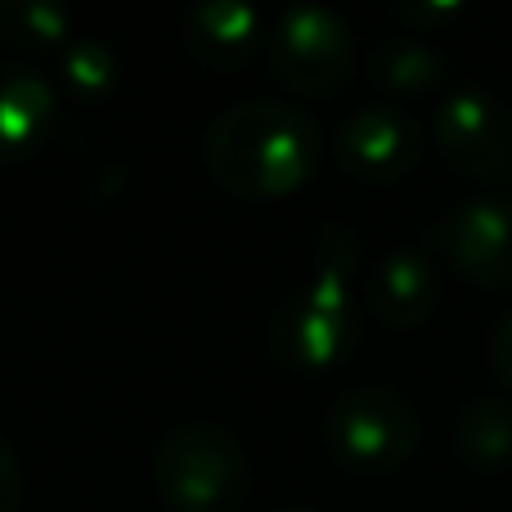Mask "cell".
Here are the masks:
<instances>
[{"mask_svg":"<svg viewBox=\"0 0 512 512\" xmlns=\"http://www.w3.org/2000/svg\"><path fill=\"white\" fill-rule=\"evenodd\" d=\"M360 239L346 225H328L315 243L310 274L283 297L270 324V351L297 373H328L351 360L360 342L355 306Z\"/></svg>","mask_w":512,"mask_h":512,"instance_id":"7a4b0ae2","label":"cell"},{"mask_svg":"<svg viewBox=\"0 0 512 512\" xmlns=\"http://www.w3.org/2000/svg\"><path fill=\"white\" fill-rule=\"evenodd\" d=\"M153 486L171 512H243L252 495V463L234 432L185 423L162 436L153 454Z\"/></svg>","mask_w":512,"mask_h":512,"instance_id":"3957f363","label":"cell"},{"mask_svg":"<svg viewBox=\"0 0 512 512\" xmlns=\"http://www.w3.org/2000/svg\"><path fill=\"white\" fill-rule=\"evenodd\" d=\"M364 301L387 328H418L441 306V261L423 248L382 252L369 274Z\"/></svg>","mask_w":512,"mask_h":512,"instance_id":"30bf717a","label":"cell"},{"mask_svg":"<svg viewBox=\"0 0 512 512\" xmlns=\"http://www.w3.org/2000/svg\"><path fill=\"white\" fill-rule=\"evenodd\" d=\"M180 32V50L212 77H234L261 54L265 36V18L252 5H234V0H207L180 14L176 23Z\"/></svg>","mask_w":512,"mask_h":512,"instance_id":"9c48e42d","label":"cell"},{"mask_svg":"<svg viewBox=\"0 0 512 512\" xmlns=\"http://www.w3.org/2000/svg\"><path fill=\"white\" fill-rule=\"evenodd\" d=\"M265 63L283 90L301 99H328L355 72V36L333 9L292 5L265 36Z\"/></svg>","mask_w":512,"mask_h":512,"instance_id":"5b68a950","label":"cell"},{"mask_svg":"<svg viewBox=\"0 0 512 512\" xmlns=\"http://www.w3.org/2000/svg\"><path fill=\"white\" fill-rule=\"evenodd\" d=\"M0 45L23 59L63 54L72 45V14L50 0H0Z\"/></svg>","mask_w":512,"mask_h":512,"instance_id":"5bb4252c","label":"cell"},{"mask_svg":"<svg viewBox=\"0 0 512 512\" xmlns=\"http://www.w3.org/2000/svg\"><path fill=\"white\" fill-rule=\"evenodd\" d=\"M427 239L459 279L486 292H512V198H468V203L450 207L427 230Z\"/></svg>","mask_w":512,"mask_h":512,"instance_id":"52a82bcc","label":"cell"},{"mask_svg":"<svg viewBox=\"0 0 512 512\" xmlns=\"http://www.w3.org/2000/svg\"><path fill=\"white\" fill-rule=\"evenodd\" d=\"M490 369L504 382V391H512V310L495 324V333H490Z\"/></svg>","mask_w":512,"mask_h":512,"instance_id":"e0dca14e","label":"cell"},{"mask_svg":"<svg viewBox=\"0 0 512 512\" xmlns=\"http://www.w3.org/2000/svg\"><path fill=\"white\" fill-rule=\"evenodd\" d=\"M324 441L346 472L387 477L414 459L423 423L409 396H400L396 387H355L333 400L324 418Z\"/></svg>","mask_w":512,"mask_h":512,"instance_id":"277c9868","label":"cell"},{"mask_svg":"<svg viewBox=\"0 0 512 512\" xmlns=\"http://www.w3.org/2000/svg\"><path fill=\"white\" fill-rule=\"evenodd\" d=\"M59 126V95L23 59H0V167L23 162L50 144Z\"/></svg>","mask_w":512,"mask_h":512,"instance_id":"8fae6325","label":"cell"},{"mask_svg":"<svg viewBox=\"0 0 512 512\" xmlns=\"http://www.w3.org/2000/svg\"><path fill=\"white\" fill-rule=\"evenodd\" d=\"M454 454L472 472L512 468V396H477L454 423Z\"/></svg>","mask_w":512,"mask_h":512,"instance_id":"4fadbf2b","label":"cell"},{"mask_svg":"<svg viewBox=\"0 0 512 512\" xmlns=\"http://www.w3.org/2000/svg\"><path fill=\"white\" fill-rule=\"evenodd\" d=\"M23 504V468H18L9 441L0 436V512H18Z\"/></svg>","mask_w":512,"mask_h":512,"instance_id":"2e32d148","label":"cell"},{"mask_svg":"<svg viewBox=\"0 0 512 512\" xmlns=\"http://www.w3.org/2000/svg\"><path fill=\"white\" fill-rule=\"evenodd\" d=\"M432 144L445 167L472 185H508L512 180V104L490 90L459 86L441 99L432 117Z\"/></svg>","mask_w":512,"mask_h":512,"instance_id":"8992f818","label":"cell"},{"mask_svg":"<svg viewBox=\"0 0 512 512\" xmlns=\"http://www.w3.org/2000/svg\"><path fill=\"white\" fill-rule=\"evenodd\" d=\"M283 512H315V508H301V504H297V508H283Z\"/></svg>","mask_w":512,"mask_h":512,"instance_id":"ac0fdd59","label":"cell"},{"mask_svg":"<svg viewBox=\"0 0 512 512\" xmlns=\"http://www.w3.org/2000/svg\"><path fill=\"white\" fill-rule=\"evenodd\" d=\"M427 131L418 117L400 104H369L355 108L337 126V162L346 176L364 185H396L423 162Z\"/></svg>","mask_w":512,"mask_h":512,"instance_id":"ba28073f","label":"cell"},{"mask_svg":"<svg viewBox=\"0 0 512 512\" xmlns=\"http://www.w3.org/2000/svg\"><path fill=\"white\" fill-rule=\"evenodd\" d=\"M59 77H63V90L81 108H95L122 81V59H117V50L104 36H72V45L59 54Z\"/></svg>","mask_w":512,"mask_h":512,"instance_id":"9a60e30c","label":"cell"},{"mask_svg":"<svg viewBox=\"0 0 512 512\" xmlns=\"http://www.w3.org/2000/svg\"><path fill=\"white\" fill-rule=\"evenodd\" d=\"M319 122L283 99H243L225 108L207 131V171L234 198L270 203L288 198L319 171Z\"/></svg>","mask_w":512,"mask_h":512,"instance_id":"6da1fadb","label":"cell"},{"mask_svg":"<svg viewBox=\"0 0 512 512\" xmlns=\"http://www.w3.org/2000/svg\"><path fill=\"white\" fill-rule=\"evenodd\" d=\"M369 77H373V86H382L387 95L418 99L450 81V59H445V50H436L427 36L400 32V36H387V41L373 45Z\"/></svg>","mask_w":512,"mask_h":512,"instance_id":"7c38bea8","label":"cell"}]
</instances>
